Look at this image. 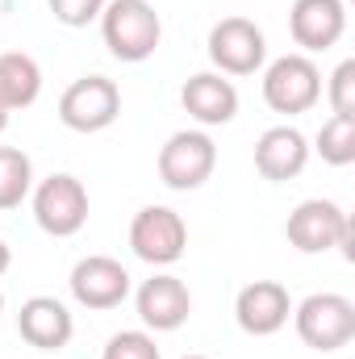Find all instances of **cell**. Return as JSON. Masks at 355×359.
<instances>
[{
	"instance_id": "obj_24",
	"label": "cell",
	"mask_w": 355,
	"mask_h": 359,
	"mask_svg": "<svg viewBox=\"0 0 355 359\" xmlns=\"http://www.w3.org/2000/svg\"><path fill=\"white\" fill-rule=\"evenodd\" d=\"M8 117H13V113H8V109H4V104H0V134H4V130H8Z\"/></svg>"
},
{
	"instance_id": "obj_13",
	"label": "cell",
	"mask_w": 355,
	"mask_h": 359,
	"mask_svg": "<svg viewBox=\"0 0 355 359\" xmlns=\"http://www.w3.org/2000/svg\"><path fill=\"white\" fill-rule=\"evenodd\" d=\"M288 34L301 46V55H322L339 46L347 34V8L343 0H293L288 8Z\"/></svg>"
},
{
	"instance_id": "obj_2",
	"label": "cell",
	"mask_w": 355,
	"mask_h": 359,
	"mask_svg": "<svg viewBox=\"0 0 355 359\" xmlns=\"http://www.w3.org/2000/svg\"><path fill=\"white\" fill-rule=\"evenodd\" d=\"M293 326L309 351H343L355 339V301L343 292H314L301 305H293Z\"/></svg>"
},
{
	"instance_id": "obj_16",
	"label": "cell",
	"mask_w": 355,
	"mask_h": 359,
	"mask_svg": "<svg viewBox=\"0 0 355 359\" xmlns=\"http://www.w3.org/2000/svg\"><path fill=\"white\" fill-rule=\"evenodd\" d=\"M309 163V138L297 126H272L255 142V172L272 184H288Z\"/></svg>"
},
{
	"instance_id": "obj_11",
	"label": "cell",
	"mask_w": 355,
	"mask_h": 359,
	"mask_svg": "<svg viewBox=\"0 0 355 359\" xmlns=\"http://www.w3.org/2000/svg\"><path fill=\"white\" fill-rule=\"evenodd\" d=\"M72 297L84 305V309H117L126 297H130V271L121 259L113 255H84L76 268H72Z\"/></svg>"
},
{
	"instance_id": "obj_3",
	"label": "cell",
	"mask_w": 355,
	"mask_h": 359,
	"mask_svg": "<svg viewBox=\"0 0 355 359\" xmlns=\"http://www.w3.org/2000/svg\"><path fill=\"white\" fill-rule=\"evenodd\" d=\"M284 238L301 251V255H326V251H343L351 259V217L326 201V196H309L301 201L288 222H284Z\"/></svg>"
},
{
	"instance_id": "obj_5",
	"label": "cell",
	"mask_w": 355,
	"mask_h": 359,
	"mask_svg": "<svg viewBox=\"0 0 355 359\" xmlns=\"http://www.w3.org/2000/svg\"><path fill=\"white\" fill-rule=\"evenodd\" d=\"M130 251L151 268H172L188 251V226L168 205H142L130 222Z\"/></svg>"
},
{
	"instance_id": "obj_25",
	"label": "cell",
	"mask_w": 355,
	"mask_h": 359,
	"mask_svg": "<svg viewBox=\"0 0 355 359\" xmlns=\"http://www.w3.org/2000/svg\"><path fill=\"white\" fill-rule=\"evenodd\" d=\"M180 359H209V355H180Z\"/></svg>"
},
{
	"instance_id": "obj_9",
	"label": "cell",
	"mask_w": 355,
	"mask_h": 359,
	"mask_svg": "<svg viewBox=\"0 0 355 359\" xmlns=\"http://www.w3.org/2000/svg\"><path fill=\"white\" fill-rule=\"evenodd\" d=\"M267 59V38L251 17H222L209 29V63L217 76H255Z\"/></svg>"
},
{
	"instance_id": "obj_26",
	"label": "cell",
	"mask_w": 355,
	"mask_h": 359,
	"mask_svg": "<svg viewBox=\"0 0 355 359\" xmlns=\"http://www.w3.org/2000/svg\"><path fill=\"white\" fill-rule=\"evenodd\" d=\"M0 313H4V292H0Z\"/></svg>"
},
{
	"instance_id": "obj_15",
	"label": "cell",
	"mask_w": 355,
	"mask_h": 359,
	"mask_svg": "<svg viewBox=\"0 0 355 359\" xmlns=\"http://www.w3.org/2000/svg\"><path fill=\"white\" fill-rule=\"evenodd\" d=\"M17 334L34 351H63L76 334V318L63 301L55 297H29L17 313Z\"/></svg>"
},
{
	"instance_id": "obj_17",
	"label": "cell",
	"mask_w": 355,
	"mask_h": 359,
	"mask_svg": "<svg viewBox=\"0 0 355 359\" xmlns=\"http://www.w3.org/2000/svg\"><path fill=\"white\" fill-rule=\"evenodd\" d=\"M42 96V67L25 50H4L0 55V104L8 113L29 109Z\"/></svg>"
},
{
	"instance_id": "obj_19",
	"label": "cell",
	"mask_w": 355,
	"mask_h": 359,
	"mask_svg": "<svg viewBox=\"0 0 355 359\" xmlns=\"http://www.w3.org/2000/svg\"><path fill=\"white\" fill-rule=\"evenodd\" d=\"M314 151L330 168L355 163V117H335L330 113V121H322V130H318V147Z\"/></svg>"
},
{
	"instance_id": "obj_8",
	"label": "cell",
	"mask_w": 355,
	"mask_h": 359,
	"mask_svg": "<svg viewBox=\"0 0 355 359\" xmlns=\"http://www.w3.org/2000/svg\"><path fill=\"white\" fill-rule=\"evenodd\" d=\"M217 168V147L205 130H176L159 147V180L172 192H196Z\"/></svg>"
},
{
	"instance_id": "obj_1",
	"label": "cell",
	"mask_w": 355,
	"mask_h": 359,
	"mask_svg": "<svg viewBox=\"0 0 355 359\" xmlns=\"http://www.w3.org/2000/svg\"><path fill=\"white\" fill-rule=\"evenodd\" d=\"M100 38L113 59L147 63L163 42V21L151 0H109L100 13Z\"/></svg>"
},
{
	"instance_id": "obj_12",
	"label": "cell",
	"mask_w": 355,
	"mask_h": 359,
	"mask_svg": "<svg viewBox=\"0 0 355 359\" xmlns=\"http://www.w3.org/2000/svg\"><path fill=\"white\" fill-rule=\"evenodd\" d=\"M288 318H293V297L280 280H255L234 297V322L251 339H267L284 330Z\"/></svg>"
},
{
	"instance_id": "obj_21",
	"label": "cell",
	"mask_w": 355,
	"mask_h": 359,
	"mask_svg": "<svg viewBox=\"0 0 355 359\" xmlns=\"http://www.w3.org/2000/svg\"><path fill=\"white\" fill-rule=\"evenodd\" d=\"M326 100H330V113H335V117H355V59H343V63L330 72Z\"/></svg>"
},
{
	"instance_id": "obj_4",
	"label": "cell",
	"mask_w": 355,
	"mask_h": 359,
	"mask_svg": "<svg viewBox=\"0 0 355 359\" xmlns=\"http://www.w3.org/2000/svg\"><path fill=\"white\" fill-rule=\"evenodd\" d=\"M264 100L272 113H284V117L309 113L322 100V72H318V63L309 55H301V50L272 59L264 72Z\"/></svg>"
},
{
	"instance_id": "obj_20",
	"label": "cell",
	"mask_w": 355,
	"mask_h": 359,
	"mask_svg": "<svg viewBox=\"0 0 355 359\" xmlns=\"http://www.w3.org/2000/svg\"><path fill=\"white\" fill-rule=\"evenodd\" d=\"M100 359H163V355H159V343L147 330H117L105 343V355Z\"/></svg>"
},
{
	"instance_id": "obj_7",
	"label": "cell",
	"mask_w": 355,
	"mask_h": 359,
	"mask_svg": "<svg viewBox=\"0 0 355 359\" xmlns=\"http://www.w3.org/2000/svg\"><path fill=\"white\" fill-rule=\"evenodd\" d=\"M121 113V88L109 76H80L59 96V121L76 134H100Z\"/></svg>"
},
{
	"instance_id": "obj_23",
	"label": "cell",
	"mask_w": 355,
	"mask_h": 359,
	"mask_svg": "<svg viewBox=\"0 0 355 359\" xmlns=\"http://www.w3.org/2000/svg\"><path fill=\"white\" fill-rule=\"evenodd\" d=\"M8 268H13V251H8V243L0 238V276H4Z\"/></svg>"
},
{
	"instance_id": "obj_18",
	"label": "cell",
	"mask_w": 355,
	"mask_h": 359,
	"mask_svg": "<svg viewBox=\"0 0 355 359\" xmlns=\"http://www.w3.org/2000/svg\"><path fill=\"white\" fill-rule=\"evenodd\" d=\"M34 192V159L21 147H0V213L17 209Z\"/></svg>"
},
{
	"instance_id": "obj_6",
	"label": "cell",
	"mask_w": 355,
	"mask_h": 359,
	"mask_svg": "<svg viewBox=\"0 0 355 359\" xmlns=\"http://www.w3.org/2000/svg\"><path fill=\"white\" fill-rule=\"evenodd\" d=\"M29 196H34V222L51 238H72V234H80L88 226V188H84V180L55 172Z\"/></svg>"
},
{
	"instance_id": "obj_10",
	"label": "cell",
	"mask_w": 355,
	"mask_h": 359,
	"mask_svg": "<svg viewBox=\"0 0 355 359\" xmlns=\"http://www.w3.org/2000/svg\"><path fill=\"white\" fill-rule=\"evenodd\" d=\"M134 305H138V318H142L147 330L172 334V330H180L188 322V313H192V292H188V284L180 276L159 271V276H151V280L138 284Z\"/></svg>"
},
{
	"instance_id": "obj_22",
	"label": "cell",
	"mask_w": 355,
	"mask_h": 359,
	"mask_svg": "<svg viewBox=\"0 0 355 359\" xmlns=\"http://www.w3.org/2000/svg\"><path fill=\"white\" fill-rule=\"evenodd\" d=\"M46 4H51V13H55L59 25L84 29V25H92V21H100V13H105L109 0H46Z\"/></svg>"
},
{
	"instance_id": "obj_14",
	"label": "cell",
	"mask_w": 355,
	"mask_h": 359,
	"mask_svg": "<svg viewBox=\"0 0 355 359\" xmlns=\"http://www.w3.org/2000/svg\"><path fill=\"white\" fill-rule=\"evenodd\" d=\"M180 104L196 126H230L239 117V88L217 72H196L184 80Z\"/></svg>"
}]
</instances>
